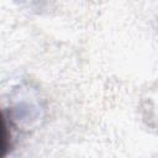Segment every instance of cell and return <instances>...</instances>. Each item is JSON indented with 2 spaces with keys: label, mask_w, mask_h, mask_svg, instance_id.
Wrapping results in <instances>:
<instances>
[{
  "label": "cell",
  "mask_w": 158,
  "mask_h": 158,
  "mask_svg": "<svg viewBox=\"0 0 158 158\" xmlns=\"http://www.w3.org/2000/svg\"><path fill=\"white\" fill-rule=\"evenodd\" d=\"M9 148V130L6 126V121L0 111V157L6 153Z\"/></svg>",
  "instance_id": "6da1fadb"
}]
</instances>
